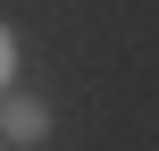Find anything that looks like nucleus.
<instances>
[{
  "label": "nucleus",
  "instance_id": "obj_1",
  "mask_svg": "<svg viewBox=\"0 0 159 151\" xmlns=\"http://www.w3.org/2000/svg\"><path fill=\"white\" fill-rule=\"evenodd\" d=\"M0 134H8V143H42V134H50V109H42V101H8V109H0Z\"/></svg>",
  "mask_w": 159,
  "mask_h": 151
},
{
  "label": "nucleus",
  "instance_id": "obj_2",
  "mask_svg": "<svg viewBox=\"0 0 159 151\" xmlns=\"http://www.w3.org/2000/svg\"><path fill=\"white\" fill-rule=\"evenodd\" d=\"M8 67H17V34L0 25V84H8Z\"/></svg>",
  "mask_w": 159,
  "mask_h": 151
}]
</instances>
